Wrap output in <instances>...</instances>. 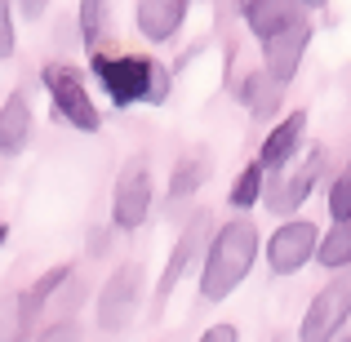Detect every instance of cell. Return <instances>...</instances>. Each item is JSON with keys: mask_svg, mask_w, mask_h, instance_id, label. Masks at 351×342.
<instances>
[{"mask_svg": "<svg viewBox=\"0 0 351 342\" xmlns=\"http://www.w3.org/2000/svg\"><path fill=\"white\" fill-rule=\"evenodd\" d=\"M258 254H263V236L249 218H232V223L214 227L200 258V298L205 302H223L236 293V284L254 271Z\"/></svg>", "mask_w": 351, "mask_h": 342, "instance_id": "1", "label": "cell"}, {"mask_svg": "<svg viewBox=\"0 0 351 342\" xmlns=\"http://www.w3.org/2000/svg\"><path fill=\"white\" fill-rule=\"evenodd\" d=\"M94 76L98 85L107 89V98H112V107H134V103H165L169 98V71L160 67V62H147V58H134V53H116V58H107V53H94Z\"/></svg>", "mask_w": 351, "mask_h": 342, "instance_id": "2", "label": "cell"}, {"mask_svg": "<svg viewBox=\"0 0 351 342\" xmlns=\"http://www.w3.org/2000/svg\"><path fill=\"white\" fill-rule=\"evenodd\" d=\"M40 80H45V89H49L58 116L67 120L71 129H80V134H98V129H103V112L94 107V98H89V89H85V80H80L76 67L49 62V67L40 71Z\"/></svg>", "mask_w": 351, "mask_h": 342, "instance_id": "3", "label": "cell"}, {"mask_svg": "<svg viewBox=\"0 0 351 342\" xmlns=\"http://www.w3.org/2000/svg\"><path fill=\"white\" fill-rule=\"evenodd\" d=\"M347 320H351V271L343 267V276H334L311 298L307 316L298 325V342H334L347 329Z\"/></svg>", "mask_w": 351, "mask_h": 342, "instance_id": "4", "label": "cell"}, {"mask_svg": "<svg viewBox=\"0 0 351 342\" xmlns=\"http://www.w3.org/2000/svg\"><path fill=\"white\" fill-rule=\"evenodd\" d=\"M152 214V160L147 156H134L125 160L116 178V196H112V223L120 231H138Z\"/></svg>", "mask_w": 351, "mask_h": 342, "instance_id": "5", "label": "cell"}, {"mask_svg": "<svg viewBox=\"0 0 351 342\" xmlns=\"http://www.w3.org/2000/svg\"><path fill=\"white\" fill-rule=\"evenodd\" d=\"M320 169H325V147H311V151L302 156L298 164H285V169H276V178H267V187H263L267 209H271V214H293V209H298L302 200L311 196Z\"/></svg>", "mask_w": 351, "mask_h": 342, "instance_id": "6", "label": "cell"}, {"mask_svg": "<svg viewBox=\"0 0 351 342\" xmlns=\"http://www.w3.org/2000/svg\"><path fill=\"white\" fill-rule=\"evenodd\" d=\"M209 236H214V218H209V214H196V218L187 223V231L178 236V245H173L169 262H165V271H160V284H156V302H152L156 311H165V302L173 298V289L182 284V276H187L191 267L205 258Z\"/></svg>", "mask_w": 351, "mask_h": 342, "instance_id": "7", "label": "cell"}, {"mask_svg": "<svg viewBox=\"0 0 351 342\" xmlns=\"http://www.w3.org/2000/svg\"><path fill=\"white\" fill-rule=\"evenodd\" d=\"M138 298H143V267L125 262L112 271V280L98 289V329L103 334H120V329L134 320Z\"/></svg>", "mask_w": 351, "mask_h": 342, "instance_id": "8", "label": "cell"}, {"mask_svg": "<svg viewBox=\"0 0 351 342\" xmlns=\"http://www.w3.org/2000/svg\"><path fill=\"white\" fill-rule=\"evenodd\" d=\"M307 45H311V23L307 14L293 18V23L276 27V32L263 36V71H271L280 85H289L293 76H298L302 58H307Z\"/></svg>", "mask_w": 351, "mask_h": 342, "instance_id": "9", "label": "cell"}, {"mask_svg": "<svg viewBox=\"0 0 351 342\" xmlns=\"http://www.w3.org/2000/svg\"><path fill=\"white\" fill-rule=\"evenodd\" d=\"M316 240H320V231L316 223H302V218H289V223H280L276 227V236L267 240V267H271L276 276H293V271H302V267L316 258Z\"/></svg>", "mask_w": 351, "mask_h": 342, "instance_id": "10", "label": "cell"}, {"mask_svg": "<svg viewBox=\"0 0 351 342\" xmlns=\"http://www.w3.org/2000/svg\"><path fill=\"white\" fill-rule=\"evenodd\" d=\"M302 134H307V112H293L289 120H280V125L267 134V143H263V151H258V164H263L267 173H276V169H285V164L298 156V147H302Z\"/></svg>", "mask_w": 351, "mask_h": 342, "instance_id": "11", "label": "cell"}, {"mask_svg": "<svg viewBox=\"0 0 351 342\" xmlns=\"http://www.w3.org/2000/svg\"><path fill=\"white\" fill-rule=\"evenodd\" d=\"M187 9L191 0H138V32L160 45L187 23Z\"/></svg>", "mask_w": 351, "mask_h": 342, "instance_id": "12", "label": "cell"}, {"mask_svg": "<svg viewBox=\"0 0 351 342\" xmlns=\"http://www.w3.org/2000/svg\"><path fill=\"white\" fill-rule=\"evenodd\" d=\"M27 143H32V103L23 89H14L0 107V156H18Z\"/></svg>", "mask_w": 351, "mask_h": 342, "instance_id": "13", "label": "cell"}, {"mask_svg": "<svg viewBox=\"0 0 351 342\" xmlns=\"http://www.w3.org/2000/svg\"><path fill=\"white\" fill-rule=\"evenodd\" d=\"M240 98H245L249 116H276L280 103H285V85L271 71H249L245 85H240Z\"/></svg>", "mask_w": 351, "mask_h": 342, "instance_id": "14", "label": "cell"}, {"mask_svg": "<svg viewBox=\"0 0 351 342\" xmlns=\"http://www.w3.org/2000/svg\"><path fill=\"white\" fill-rule=\"evenodd\" d=\"M293 18H302L298 0H245V23L254 27V36H267Z\"/></svg>", "mask_w": 351, "mask_h": 342, "instance_id": "15", "label": "cell"}, {"mask_svg": "<svg viewBox=\"0 0 351 342\" xmlns=\"http://www.w3.org/2000/svg\"><path fill=\"white\" fill-rule=\"evenodd\" d=\"M316 262L329 267V271L351 267V218L347 223H334L325 231V240H316Z\"/></svg>", "mask_w": 351, "mask_h": 342, "instance_id": "16", "label": "cell"}, {"mask_svg": "<svg viewBox=\"0 0 351 342\" xmlns=\"http://www.w3.org/2000/svg\"><path fill=\"white\" fill-rule=\"evenodd\" d=\"M32 325L23 293H0V342H32Z\"/></svg>", "mask_w": 351, "mask_h": 342, "instance_id": "17", "label": "cell"}, {"mask_svg": "<svg viewBox=\"0 0 351 342\" xmlns=\"http://www.w3.org/2000/svg\"><path fill=\"white\" fill-rule=\"evenodd\" d=\"M67 280H71V262H58V267H49L45 276H36V280H32V289L23 293L27 316H32V320L40 316V307H45V302H49V298H53V293H58Z\"/></svg>", "mask_w": 351, "mask_h": 342, "instance_id": "18", "label": "cell"}, {"mask_svg": "<svg viewBox=\"0 0 351 342\" xmlns=\"http://www.w3.org/2000/svg\"><path fill=\"white\" fill-rule=\"evenodd\" d=\"M209 178V164L200 156H187V160L173 164V178H169V200H187L191 191H200Z\"/></svg>", "mask_w": 351, "mask_h": 342, "instance_id": "19", "label": "cell"}, {"mask_svg": "<svg viewBox=\"0 0 351 342\" xmlns=\"http://www.w3.org/2000/svg\"><path fill=\"white\" fill-rule=\"evenodd\" d=\"M263 187H267V169L258 160H249L232 182V205L236 209H254L258 200H263Z\"/></svg>", "mask_w": 351, "mask_h": 342, "instance_id": "20", "label": "cell"}, {"mask_svg": "<svg viewBox=\"0 0 351 342\" xmlns=\"http://www.w3.org/2000/svg\"><path fill=\"white\" fill-rule=\"evenodd\" d=\"M76 23H80V40L98 45V40H103V32H107V0H80Z\"/></svg>", "mask_w": 351, "mask_h": 342, "instance_id": "21", "label": "cell"}, {"mask_svg": "<svg viewBox=\"0 0 351 342\" xmlns=\"http://www.w3.org/2000/svg\"><path fill=\"white\" fill-rule=\"evenodd\" d=\"M329 214H334V223H347L351 218V164L334 178V187H329Z\"/></svg>", "mask_w": 351, "mask_h": 342, "instance_id": "22", "label": "cell"}, {"mask_svg": "<svg viewBox=\"0 0 351 342\" xmlns=\"http://www.w3.org/2000/svg\"><path fill=\"white\" fill-rule=\"evenodd\" d=\"M36 342H80V325L71 316H58V320H49V325L36 334Z\"/></svg>", "mask_w": 351, "mask_h": 342, "instance_id": "23", "label": "cell"}, {"mask_svg": "<svg viewBox=\"0 0 351 342\" xmlns=\"http://www.w3.org/2000/svg\"><path fill=\"white\" fill-rule=\"evenodd\" d=\"M18 36H14V0H0V62L14 58Z\"/></svg>", "mask_w": 351, "mask_h": 342, "instance_id": "24", "label": "cell"}, {"mask_svg": "<svg viewBox=\"0 0 351 342\" xmlns=\"http://www.w3.org/2000/svg\"><path fill=\"white\" fill-rule=\"evenodd\" d=\"M200 342H240V334H236V325H214L200 334Z\"/></svg>", "mask_w": 351, "mask_h": 342, "instance_id": "25", "label": "cell"}, {"mask_svg": "<svg viewBox=\"0 0 351 342\" xmlns=\"http://www.w3.org/2000/svg\"><path fill=\"white\" fill-rule=\"evenodd\" d=\"M14 5H18V14H23V18H40L45 9H49V0H14Z\"/></svg>", "mask_w": 351, "mask_h": 342, "instance_id": "26", "label": "cell"}, {"mask_svg": "<svg viewBox=\"0 0 351 342\" xmlns=\"http://www.w3.org/2000/svg\"><path fill=\"white\" fill-rule=\"evenodd\" d=\"M5 240H9V223L0 218V249H5Z\"/></svg>", "mask_w": 351, "mask_h": 342, "instance_id": "27", "label": "cell"}, {"mask_svg": "<svg viewBox=\"0 0 351 342\" xmlns=\"http://www.w3.org/2000/svg\"><path fill=\"white\" fill-rule=\"evenodd\" d=\"M298 5H302V9H316V5H325V0H298Z\"/></svg>", "mask_w": 351, "mask_h": 342, "instance_id": "28", "label": "cell"}, {"mask_svg": "<svg viewBox=\"0 0 351 342\" xmlns=\"http://www.w3.org/2000/svg\"><path fill=\"white\" fill-rule=\"evenodd\" d=\"M334 342H351V338H343V334H338V338H334Z\"/></svg>", "mask_w": 351, "mask_h": 342, "instance_id": "29", "label": "cell"}]
</instances>
